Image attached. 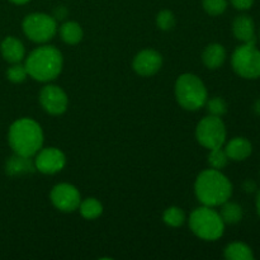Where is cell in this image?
Segmentation results:
<instances>
[{
	"mask_svg": "<svg viewBox=\"0 0 260 260\" xmlns=\"http://www.w3.org/2000/svg\"><path fill=\"white\" fill-rule=\"evenodd\" d=\"M194 193L203 206L217 207L230 200L233 184L225 174L217 169L203 170L194 183Z\"/></svg>",
	"mask_w": 260,
	"mask_h": 260,
	"instance_id": "1",
	"label": "cell"
},
{
	"mask_svg": "<svg viewBox=\"0 0 260 260\" xmlns=\"http://www.w3.org/2000/svg\"><path fill=\"white\" fill-rule=\"evenodd\" d=\"M8 141L14 154L32 157L42 149L43 131L35 119L20 118L10 126Z\"/></svg>",
	"mask_w": 260,
	"mask_h": 260,
	"instance_id": "2",
	"label": "cell"
},
{
	"mask_svg": "<svg viewBox=\"0 0 260 260\" xmlns=\"http://www.w3.org/2000/svg\"><path fill=\"white\" fill-rule=\"evenodd\" d=\"M24 65L30 78L47 83L60 75L63 58L60 51L53 46H41L28 55Z\"/></svg>",
	"mask_w": 260,
	"mask_h": 260,
	"instance_id": "3",
	"label": "cell"
},
{
	"mask_svg": "<svg viewBox=\"0 0 260 260\" xmlns=\"http://www.w3.org/2000/svg\"><path fill=\"white\" fill-rule=\"evenodd\" d=\"M175 98L182 108L198 111L207 102V88L194 74H183L175 81Z\"/></svg>",
	"mask_w": 260,
	"mask_h": 260,
	"instance_id": "4",
	"label": "cell"
},
{
	"mask_svg": "<svg viewBox=\"0 0 260 260\" xmlns=\"http://www.w3.org/2000/svg\"><path fill=\"white\" fill-rule=\"evenodd\" d=\"M189 228L197 238L206 241L218 240L225 231V222L212 207L196 208L189 217Z\"/></svg>",
	"mask_w": 260,
	"mask_h": 260,
	"instance_id": "5",
	"label": "cell"
},
{
	"mask_svg": "<svg viewBox=\"0 0 260 260\" xmlns=\"http://www.w3.org/2000/svg\"><path fill=\"white\" fill-rule=\"evenodd\" d=\"M24 35L36 43H46L55 37L57 32V20L45 13H32L23 19Z\"/></svg>",
	"mask_w": 260,
	"mask_h": 260,
	"instance_id": "6",
	"label": "cell"
},
{
	"mask_svg": "<svg viewBox=\"0 0 260 260\" xmlns=\"http://www.w3.org/2000/svg\"><path fill=\"white\" fill-rule=\"evenodd\" d=\"M233 69L244 79L260 78V51L251 43L239 46L231 57Z\"/></svg>",
	"mask_w": 260,
	"mask_h": 260,
	"instance_id": "7",
	"label": "cell"
},
{
	"mask_svg": "<svg viewBox=\"0 0 260 260\" xmlns=\"http://www.w3.org/2000/svg\"><path fill=\"white\" fill-rule=\"evenodd\" d=\"M226 135L228 131L221 117L211 116V114L205 117L196 128L197 141L208 150L222 146L226 141Z\"/></svg>",
	"mask_w": 260,
	"mask_h": 260,
	"instance_id": "8",
	"label": "cell"
},
{
	"mask_svg": "<svg viewBox=\"0 0 260 260\" xmlns=\"http://www.w3.org/2000/svg\"><path fill=\"white\" fill-rule=\"evenodd\" d=\"M50 198L52 205L62 212H74L78 210L81 202L78 188L69 183L56 184L51 190Z\"/></svg>",
	"mask_w": 260,
	"mask_h": 260,
	"instance_id": "9",
	"label": "cell"
},
{
	"mask_svg": "<svg viewBox=\"0 0 260 260\" xmlns=\"http://www.w3.org/2000/svg\"><path fill=\"white\" fill-rule=\"evenodd\" d=\"M36 170L42 174H56L66 165V156L57 147H45L35 155Z\"/></svg>",
	"mask_w": 260,
	"mask_h": 260,
	"instance_id": "10",
	"label": "cell"
},
{
	"mask_svg": "<svg viewBox=\"0 0 260 260\" xmlns=\"http://www.w3.org/2000/svg\"><path fill=\"white\" fill-rule=\"evenodd\" d=\"M40 103L47 113L60 116L68 109L69 98L60 86L46 85L40 91Z\"/></svg>",
	"mask_w": 260,
	"mask_h": 260,
	"instance_id": "11",
	"label": "cell"
},
{
	"mask_svg": "<svg viewBox=\"0 0 260 260\" xmlns=\"http://www.w3.org/2000/svg\"><path fill=\"white\" fill-rule=\"evenodd\" d=\"M162 57L157 51L147 48L142 50L135 56L132 68L136 74L141 76H152L161 69Z\"/></svg>",
	"mask_w": 260,
	"mask_h": 260,
	"instance_id": "12",
	"label": "cell"
},
{
	"mask_svg": "<svg viewBox=\"0 0 260 260\" xmlns=\"http://www.w3.org/2000/svg\"><path fill=\"white\" fill-rule=\"evenodd\" d=\"M233 33L243 43H251V45L256 43L255 24H254V20L249 15L241 14L234 19Z\"/></svg>",
	"mask_w": 260,
	"mask_h": 260,
	"instance_id": "13",
	"label": "cell"
},
{
	"mask_svg": "<svg viewBox=\"0 0 260 260\" xmlns=\"http://www.w3.org/2000/svg\"><path fill=\"white\" fill-rule=\"evenodd\" d=\"M225 151L230 160L243 161L250 156L251 152H253V146H251L250 141L245 137H234L233 140L228 142Z\"/></svg>",
	"mask_w": 260,
	"mask_h": 260,
	"instance_id": "14",
	"label": "cell"
},
{
	"mask_svg": "<svg viewBox=\"0 0 260 260\" xmlns=\"http://www.w3.org/2000/svg\"><path fill=\"white\" fill-rule=\"evenodd\" d=\"M5 172L10 177L29 174V173L36 172L35 160H32V157L14 154L8 159L7 164H5Z\"/></svg>",
	"mask_w": 260,
	"mask_h": 260,
	"instance_id": "15",
	"label": "cell"
},
{
	"mask_svg": "<svg viewBox=\"0 0 260 260\" xmlns=\"http://www.w3.org/2000/svg\"><path fill=\"white\" fill-rule=\"evenodd\" d=\"M0 51H2L4 60L10 63L20 62L25 56L24 45L18 38L12 37V36L3 41L0 45Z\"/></svg>",
	"mask_w": 260,
	"mask_h": 260,
	"instance_id": "16",
	"label": "cell"
},
{
	"mask_svg": "<svg viewBox=\"0 0 260 260\" xmlns=\"http://www.w3.org/2000/svg\"><path fill=\"white\" fill-rule=\"evenodd\" d=\"M226 60V50L220 43H211L205 48L202 53V61L210 70L221 68Z\"/></svg>",
	"mask_w": 260,
	"mask_h": 260,
	"instance_id": "17",
	"label": "cell"
},
{
	"mask_svg": "<svg viewBox=\"0 0 260 260\" xmlns=\"http://www.w3.org/2000/svg\"><path fill=\"white\" fill-rule=\"evenodd\" d=\"M223 255L229 260H253L254 254L253 250L249 245L241 241H235V243L229 244L225 248Z\"/></svg>",
	"mask_w": 260,
	"mask_h": 260,
	"instance_id": "18",
	"label": "cell"
},
{
	"mask_svg": "<svg viewBox=\"0 0 260 260\" xmlns=\"http://www.w3.org/2000/svg\"><path fill=\"white\" fill-rule=\"evenodd\" d=\"M60 37L68 45H76L84 37L83 28L76 22H65L60 27Z\"/></svg>",
	"mask_w": 260,
	"mask_h": 260,
	"instance_id": "19",
	"label": "cell"
},
{
	"mask_svg": "<svg viewBox=\"0 0 260 260\" xmlns=\"http://www.w3.org/2000/svg\"><path fill=\"white\" fill-rule=\"evenodd\" d=\"M222 208H221L220 216L222 218V221L225 222V225H235L239 223L243 218V208L240 205L235 202H229L226 201L225 203H222Z\"/></svg>",
	"mask_w": 260,
	"mask_h": 260,
	"instance_id": "20",
	"label": "cell"
},
{
	"mask_svg": "<svg viewBox=\"0 0 260 260\" xmlns=\"http://www.w3.org/2000/svg\"><path fill=\"white\" fill-rule=\"evenodd\" d=\"M79 211H80V215L86 220H95L103 213V206L96 198L90 197L81 201L79 205Z\"/></svg>",
	"mask_w": 260,
	"mask_h": 260,
	"instance_id": "21",
	"label": "cell"
},
{
	"mask_svg": "<svg viewBox=\"0 0 260 260\" xmlns=\"http://www.w3.org/2000/svg\"><path fill=\"white\" fill-rule=\"evenodd\" d=\"M162 221L167 223L170 228H179L184 223L185 221V213L182 208L175 207V206H172V207L167 208L162 213Z\"/></svg>",
	"mask_w": 260,
	"mask_h": 260,
	"instance_id": "22",
	"label": "cell"
},
{
	"mask_svg": "<svg viewBox=\"0 0 260 260\" xmlns=\"http://www.w3.org/2000/svg\"><path fill=\"white\" fill-rule=\"evenodd\" d=\"M229 160L230 159H229L228 154H226L225 149H222V146L210 150V154H208V164H210V167L212 169H223L228 165Z\"/></svg>",
	"mask_w": 260,
	"mask_h": 260,
	"instance_id": "23",
	"label": "cell"
},
{
	"mask_svg": "<svg viewBox=\"0 0 260 260\" xmlns=\"http://www.w3.org/2000/svg\"><path fill=\"white\" fill-rule=\"evenodd\" d=\"M205 106L207 107V111L211 116L222 117L228 112V103L221 96H215V98L210 99V101L207 99Z\"/></svg>",
	"mask_w": 260,
	"mask_h": 260,
	"instance_id": "24",
	"label": "cell"
},
{
	"mask_svg": "<svg viewBox=\"0 0 260 260\" xmlns=\"http://www.w3.org/2000/svg\"><path fill=\"white\" fill-rule=\"evenodd\" d=\"M175 15L170 10L165 9L157 13L156 15V25L161 30H172L175 27Z\"/></svg>",
	"mask_w": 260,
	"mask_h": 260,
	"instance_id": "25",
	"label": "cell"
},
{
	"mask_svg": "<svg viewBox=\"0 0 260 260\" xmlns=\"http://www.w3.org/2000/svg\"><path fill=\"white\" fill-rule=\"evenodd\" d=\"M27 76H28V73H27V69H25V65H22L20 62L13 63L7 71L8 80L15 84L23 83Z\"/></svg>",
	"mask_w": 260,
	"mask_h": 260,
	"instance_id": "26",
	"label": "cell"
},
{
	"mask_svg": "<svg viewBox=\"0 0 260 260\" xmlns=\"http://www.w3.org/2000/svg\"><path fill=\"white\" fill-rule=\"evenodd\" d=\"M202 7L210 15H221L228 8V0H202Z\"/></svg>",
	"mask_w": 260,
	"mask_h": 260,
	"instance_id": "27",
	"label": "cell"
},
{
	"mask_svg": "<svg viewBox=\"0 0 260 260\" xmlns=\"http://www.w3.org/2000/svg\"><path fill=\"white\" fill-rule=\"evenodd\" d=\"M233 7L238 10H248L253 7L254 0H230Z\"/></svg>",
	"mask_w": 260,
	"mask_h": 260,
	"instance_id": "28",
	"label": "cell"
},
{
	"mask_svg": "<svg viewBox=\"0 0 260 260\" xmlns=\"http://www.w3.org/2000/svg\"><path fill=\"white\" fill-rule=\"evenodd\" d=\"M66 15H68V9L65 7H57L55 10H53V15L56 20H62L65 19Z\"/></svg>",
	"mask_w": 260,
	"mask_h": 260,
	"instance_id": "29",
	"label": "cell"
},
{
	"mask_svg": "<svg viewBox=\"0 0 260 260\" xmlns=\"http://www.w3.org/2000/svg\"><path fill=\"white\" fill-rule=\"evenodd\" d=\"M243 189L246 193H254L256 192V183L253 179H246L243 183Z\"/></svg>",
	"mask_w": 260,
	"mask_h": 260,
	"instance_id": "30",
	"label": "cell"
},
{
	"mask_svg": "<svg viewBox=\"0 0 260 260\" xmlns=\"http://www.w3.org/2000/svg\"><path fill=\"white\" fill-rule=\"evenodd\" d=\"M255 206H256V212H258L259 217H260V189L256 193V200H255Z\"/></svg>",
	"mask_w": 260,
	"mask_h": 260,
	"instance_id": "31",
	"label": "cell"
},
{
	"mask_svg": "<svg viewBox=\"0 0 260 260\" xmlns=\"http://www.w3.org/2000/svg\"><path fill=\"white\" fill-rule=\"evenodd\" d=\"M253 109H254V112L258 114V116H260V99L255 101V103H254V106H253Z\"/></svg>",
	"mask_w": 260,
	"mask_h": 260,
	"instance_id": "32",
	"label": "cell"
},
{
	"mask_svg": "<svg viewBox=\"0 0 260 260\" xmlns=\"http://www.w3.org/2000/svg\"><path fill=\"white\" fill-rule=\"evenodd\" d=\"M10 2H12L13 4L23 5V4H27V3H28V2H30V0H10Z\"/></svg>",
	"mask_w": 260,
	"mask_h": 260,
	"instance_id": "33",
	"label": "cell"
}]
</instances>
